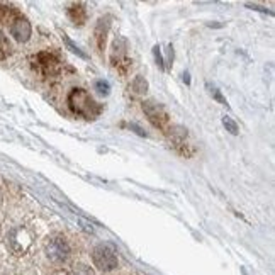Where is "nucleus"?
Here are the masks:
<instances>
[{
  "label": "nucleus",
  "instance_id": "a211bd4d",
  "mask_svg": "<svg viewBox=\"0 0 275 275\" xmlns=\"http://www.w3.org/2000/svg\"><path fill=\"white\" fill-rule=\"evenodd\" d=\"M153 54H155V60H156V65L160 67L162 70H165V60L162 56V51H160V46H155L153 48Z\"/></svg>",
  "mask_w": 275,
  "mask_h": 275
},
{
  "label": "nucleus",
  "instance_id": "2eb2a0df",
  "mask_svg": "<svg viewBox=\"0 0 275 275\" xmlns=\"http://www.w3.org/2000/svg\"><path fill=\"white\" fill-rule=\"evenodd\" d=\"M63 41L67 43V46H68V48H70V49H71V51H73V53H76V54H78L80 58H87V54H85L84 51H82V49H80L78 46H76V45H73V41H71V40H70V37H68L67 34H63Z\"/></svg>",
  "mask_w": 275,
  "mask_h": 275
},
{
  "label": "nucleus",
  "instance_id": "0eeeda50",
  "mask_svg": "<svg viewBox=\"0 0 275 275\" xmlns=\"http://www.w3.org/2000/svg\"><path fill=\"white\" fill-rule=\"evenodd\" d=\"M167 131H170L172 146L175 148V151H177L179 155H182L185 158L194 155V148H192L190 143L187 141V129L180 128V126H173V128H168Z\"/></svg>",
  "mask_w": 275,
  "mask_h": 275
},
{
  "label": "nucleus",
  "instance_id": "4468645a",
  "mask_svg": "<svg viewBox=\"0 0 275 275\" xmlns=\"http://www.w3.org/2000/svg\"><path fill=\"white\" fill-rule=\"evenodd\" d=\"M223 124H224V128H226V131H229L231 134H238V124H236L231 117H228V115L223 117Z\"/></svg>",
  "mask_w": 275,
  "mask_h": 275
},
{
  "label": "nucleus",
  "instance_id": "412c9836",
  "mask_svg": "<svg viewBox=\"0 0 275 275\" xmlns=\"http://www.w3.org/2000/svg\"><path fill=\"white\" fill-rule=\"evenodd\" d=\"M250 9H255V10H262V12H268V14H272L270 10H267V9H263V7H258V5H248Z\"/></svg>",
  "mask_w": 275,
  "mask_h": 275
},
{
  "label": "nucleus",
  "instance_id": "9d476101",
  "mask_svg": "<svg viewBox=\"0 0 275 275\" xmlns=\"http://www.w3.org/2000/svg\"><path fill=\"white\" fill-rule=\"evenodd\" d=\"M68 17L71 19L73 24H78L82 26L87 21V9L84 4H71L68 7Z\"/></svg>",
  "mask_w": 275,
  "mask_h": 275
},
{
  "label": "nucleus",
  "instance_id": "f8f14e48",
  "mask_svg": "<svg viewBox=\"0 0 275 275\" xmlns=\"http://www.w3.org/2000/svg\"><path fill=\"white\" fill-rule=\"evenodd\" d=\"M131 87H133L134 93H146L148 92V82L143 78V76H136L133 80V84H131Z\"/></svg>",
  "mask_w": 275,
  "mask_h": 275
},
{
  "label": "nucleus",
  "instance_id": "f3484780",
  "mask_svg": "<svg viewBox=\"0 0 275 275\" xmlns=\"http://www.w3.org/2000/svg\"><path fill=\"white\" fill-rule=\"evenodd\" d=\"M209 87V92H211V95L216 99V101L219 102V104H223V106H228V102H226V99H224L223 95H221V92H219L216 87H211V85H207Z\"/></svg>",
  "mask_w": 275,
  "mask_h": 275
},
{
  "label": "nucleus",
  "instance_id": "ddd939ff",
  "mask_svg": "<svg viewBox=\"0 0 275 275\" xmlns=\"http://www.w3.org/2000/svg\"><path fill=\"white\" fill-rule=\"evenodd\" d=\"M10 43L7 41V37H5L2 32H0V62H2V60H5L10 54Z\"/></svg>",
  "mask_w": 275,
  "mask_h": 275
},
{
  "label": "nucleus",
  "instance_id": "6e6552de",
  "mask_svg": "<svg viewBox=\"0 0 275 275\" xmlns=\"http://www.w3.org/2000/svg\"><path fill=\"white\" fill-rule=\"evenodd\" d=\"M9 27H10V34L14 36V40H15V41L26 43V41L31 37V32H32L31 24H29V21H27L26 17H23V15L15 19L14 23L10 24Z\"/></svg>",
  "mask_w": 275,
  "mask_h": 275
},
{
  "label": "nucleus",
  "instance_id": "9b49d317",
  "mask_svg": "<svg viewBox=\"0 0 275 275\" xmlns=\"http://www.w3.org/2000/svg\"><path fill=\"white\" fill-rule=\"evenodd\" d=\"M17 17H21V12L17 9L10 7V5H2V4H0V24L10 26Z\"/></svg>",
  "mask_w": 275,
  "mask_h": 275
},
{
  "label": "nucleus",
  "instance_id": "6ab92c4d",
  "mask_svg": "<svg viewBox=\"0 0 275 275\" xmlns=\"http://www.w3.org/2000/svg\"><path fill=\"white\" fill-rule=\"evenodd\" d=\"M75 275H93V272L90 270V267L84 265V263H78L75 267Z\"/></svg>",
  "mask_w": 275,
  "mask_h": 275
},
{
  "label": "nucleus",
  "instance_id": "4be33fe9",
  "mask_svg": "<svg viewBox=\"0 0 275 275\" xmlns=\"http://www.w3.org/2000/svg\"><path fill=\"white\" fill-rule=\"evenodd\" d=\"M51 275H71L68 270H56V272H53Z\"/></svg>",
  "mask_w": 275,
  "mask_h": 275
},
{
  "label": "nucleus",
  "instance_id": "f257e3e1",
  "mask_svg": "<svg viewBox=\"0 0 275 275\" xmlns=\"http://www.w3.org/2000/svg\"><path fill=\"white\" fill-rule=\"evenodd\" d=\"M68 106L76 115L84 119H97L102 112V106L90 97V93L84 89H73L68 95Z\"/></svg>",
  "mask_w": 275,
  "mask_h": 275
},
{
  "label": "nucleus",
  "instance_id": "1a4fd4ad",
  "mask_svg": "<svg viewBox=\"0 0 275 275\" xmlns=\"http://www.w3.org/2000/svg\"><path fill=\"white\" fill-rule=\"evenodd\" d=\"M111 17H102V19H99V23L95 26V43H97V48L104 49V46H106V40H107V32H109V27H111Z\"/></svg>",
  "mask_w": 275,
  "mask_h": 275
},
{
  "label": "nucleus",
  "instance_id": "7ed1b4c3",
  "mask_svg": "<svg viewBox=\"0 0 275 275\" xmlns=\"http://www.w3.org/2000/svg\"><path fill=\"white\" fill-rule=\"evenodd\" d=\"M143 112L146 114L148 121H150L155 128H160L163 131H167L170 128V115L165 111V107L162 104H158L155 101L143 102Z\"/></svg>",
  "mask_w": 275,
  "mask_h": 275
},
{
  "label": "nucleus",
  "instance_id": "423d86ee",
  "mask_svg": "<svg viewBox=\"0 0 275 275\" xmlns=\"http://www.w3.org/2000/svg\"><path fill=\"white\" fill-rule=\"evenodd\" d=\"M70 245L68 241L62 236H54L48 241L46 245V257L54 263H63L70 258Z\"/></svg>",
  "mask_w": 275,
  "mask_h": 275
},
{
  "label": "nucleus",
  "instance_id": "39448f33",
  "mask_svg": "<svg viewBox=\"0 0 275 275\" xmlns=\"http://www.w3.org/2000/svg\"><path fill=\"white\" fill-rule=\"evenodd\" d=\"M111 63L112 67L121 71V73H128L131 68V60L128 56V43L123 37H117L112 45V53H111Z\"/></svg>",
  "mask_w": 275,
  "mask_h": 275
},
{
  "label": "nucleus",
  "instance_id": "f03ea898",
  "mask_svg": "<svg viewBox=\"0 0 275 275\" xmlns=\"http://www.w3.org/2000/svg\"><path fill=\"white\" fill-rule=\"evenodd\" d=\"M92 262L99 270L102 272H112L117 267V250L111 243H101L97 245L92 251Z\"/></svg>",
  "mask_w": 275,
  "mask_h": 275
},
{
  "label": "nucleus",
  "instance_id": "dca6fc26",
  "mask_svg": "<svg viewBox=\"0 0 275 275\" xmlns=\"http://www.w3.org/2000/svg\"><path fill=\"white\" fill-rule=\"evenodd\" d=\"M95 90L101 93V95H107L109 90H111V85L106 80H95Z\"/></svg>",
  "mask_w": 275,
  "mask_h": 275
},
{
  "label": "nucleus",
  "instance_id": "20e7f679",
  "mask_svg": "<svg viewBox=\"0 0 275 275\" xmlns=\"http://www.w3.org/2000/svg\"><path fill=\"white\" fill-rule=\"evenodd\" d=\"M32 65H34V68L40 71L43 76H56L60 71H62L60 60L54 56L53 53H48V51L37 53Z\"/></svg>",
  "mask_w": 275,
  "mask_h": 275
},
{
  "label": "nucleus",
  "instance_id": "aec40b11",
  "mask_svg": "<svg viewBox=\"0 0 275 275\" xmlns=\"http://www.w3.org/2000/svg\"><path fill=\"white\" fill-rule=\"evenodd\" d=\"M129 128H131V129H134V131H136V133H138V134H140V136H146V134H145V131H143L141 128H138V126H136V124H129Z\"/></svg>",
  "mask_w": 275,
  "mask_h": 275
}]
</instances>
